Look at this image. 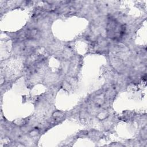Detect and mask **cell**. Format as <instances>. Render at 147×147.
Masks as SVG:
<instances>
[{
	"label": "cell",
	"mask_w": 147,
	"mask_h": 147,
	"mask_svg": "<svg viewBox=\"0 0 147 147\" xmlns=\"http://www.w3.org/2000/svg\"><path fill=\"white\" fill-rule=\"evenodd\" d=\"M125 32L123 25H120L114 20H111L107 25V33L110 37L114 39L119 38Z\"/></svg>",
	"instance_id": "1"
}]
</instances>
